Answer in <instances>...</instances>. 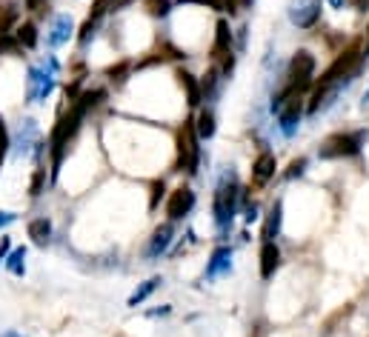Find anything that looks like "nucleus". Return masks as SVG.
Listing matches in <instances>:
<instances>
[{"instance_id": "1", "label": "nucleus", "mask_w": 369, "mask_h": 337, "mask_svg": "<svg viewBox=\"0 0 369 337\" xmlns=\"http://www.w3.org/2000/svg\"><path fill=\"white\" fill-rule=\"evenodd\" d=\"M240 203H243V186L232 168H224L212 194V220L218 226V240H226V234L232 232V220L240 212Z\"/></svg>"}, {"instance_id": "2", "label": "nucleus", "mask_w": 369, "mask_h": 337, "mask_svg": "<svg viewBox=\"0 0 369 337\" xmlns=\"http://www.w3.org/2000/svg\"><path fill=\"white\" fill-rule=\"evenodd\" d=\"M86 106L80 103V100H72V106H69V112L55 123V129H52V135H49V157H52V163H49V172H52V180H58V175H60V166H63V157H66V149H69V143L75 140V135L80 132V126H84V117H86Z\"/></svg>"}, {"instance_id": "3", "label": "nucleus", "mask_w": 369, "mask_h": 337, "mask_svg": "<svg viewBox=\"0 0 369 337\" xmlns=\"http://www.w3.org/2000/svg\"><path fill=\"white\" fill-rule=\"evenodd\" d=\"M60 74V60L55 55H46L40 63L29 66L26 72V100L29 103H46L58 86Z\"/></svg>"}, {"instance_id": "4", "label": "nucleus", "mask_w": 369, "mask_h": 337, "mask_svg": "<svg viewBox=\"0 0 369 337\" xmlns=\"http://www.w3.org/2000/svg\"><path fill=\"white\" fill-rule=\"evenodd\" d=\"M366 138H369L366 129L335 132V135H330V138H326V140L318 146V157H321V160H344V157H355V154H361Z\"/></svg>"}, {"instance_id": "5", "label": "nucleus", "mask_w": 369, "mask_h": 337, "mask_svg": "<svg viewBox=\"0 0 369 337\" xmlns=\"http://www.w3.org/2000/svg\"><path fill=\"white\" fill-rule=\"evenodd\" d=\"M175 168L186 175H198L200 172V138L195 132V123L183 120V126L178 129V157H175Z\"/></svg>"}, {"instance_id": "6", "label": "nucleus", "mask_w": 369, "mask_h": 337, "mask_svg": "<svg viewBox=\"0 0 369 337\" xmlns=\"http://www.w3.org/2000/svg\"><path fill=\"white\" fill-rule=\"evenodd\" d=\"M315 66L318 63H315L312 52H306V49L295 52L290 60V69H286V83H292L301 92H309L315 86Z\"/></svg>"}, {"instance_id": "7", "label": "nucleus", "mask_w": 369, "mask_h": 337, "mask_svg": "<svg viewBox=\"0 0 369 337\" xmlns=\"http://www.w3.org/2000/svg\"><path fill=\"white\" fill-rule=\"evenodd\" d=\"M15 149V154L18 157H26V154H32L34 160H40L44 157V149H46V143L40 140V126H37V120H32V117H26L23 123H20V129H18V138H15V143H12Z\"/></svg>"}, {"instance_id": "8", "label": "nucleus", "mask_w": 369, "mask_h": 337, "mask_svg": "<svg viewBox=\"0 0 369 337\" xmlns=\"http://www.w3.org/2000/svg\"><path fill=\"white\" fill-rule=\"evenodd\" d=\"M304 112H306V95H298L286 103L278 114H275V126L283 138H295L298 129H301V120H304Z\"/></svg>"}, {"instance_id": "9", "label": "nucleus", "mask_w": 369, "mask_h": 337, "mask_svg": "<svg viewBox=\"0 0 369 337\" xmlns=\"http://www.w3.org/2000/svg\"><path fill=\"white\" fill-rule=\"evenodd\" d=\"M117 4H120V0H95L92 9H89V15H86V20H84V26H80V34H77V44H80V46H89V44H92V37L98 34L103 18H106Z\"/></svg>"}, {"instance_id": "10", "label": "nucleus", "mask_w": 369, "mask_h": 337, "mask_svg": "<svg viewBox=\"0 0 369 337\" xmlns=\"http://www.w3.org/2000/svg\"><path fill=\"white\" fill-rule=\"evenodd\" d=\"M172 243H175V223L167 220V223H160V226L152 232V237H149V243H146V251H143L146 260L155 263V260H160L163 255H169Z\"/></svg>"}, {"instance_id": "11", "label": "nucleus", "mask_w": 369, "mask_h": 337, "mask_svg": "<svg viewBox=\"0 0 369 337\" xmlns=\"http://www.w3.org/2000/svg\"><path fill=\"white\" fill-rule=\"evenodd\" d=\"M323 12V0H298L290 6V23L298 29H315Z\"/></svg>"}, {"instance_id": "12", "label": "nucleus", "mask_w": 369, "mask_h": 337, "mask_svg": "<svg viewBox=\"0 0 369 337\" xmlns=\"http://www.w3.org/2000/svg\"><path fill=\"white\" fill-rule=\"evenodd\" d=\"M195 192H192V186H178L172 194H169V200H167V218L172 220V223H178V220H183L192 209H195Z\"/></svg>"}, {"instance_id": "13", "label": "nucleus", "mask_w": 369, "mask_h": 337, "mask_svg": "<svg viewBox=\"0 0 369 337\" xmlns=\"http://www.w3.org/2000/svg\"><path fill=\"white\" fill-rule=\"evenodd\" d=\"M72 34H75V20H72V15L60 12V15H55L52 23H49L46 46H49V49H60L63 44H69V40H72Z\"/></svg>"}, {"instance_id": "14", "label": "nucleus", "mask_w": 369, "mask_h": 337, "mask_svg": "<svg viewBox=\"0 0 369 337\" xmlns=\"http://www.w3.org/2000/svg\"><path fill=\"white\" fill-rule=\"evenodd\" d=\"M280 229H283V200L278 197L266 212V220L261 229V243H275L280 237Z\"/></svg>"}, {"instance_id": "15", "label": "nucleus", "mask_w": 369, "mask_h": 337, "mask_svg": "<svg viewBox=\"0 0 369 337\" xmlns=\"http://www.w3.org/2000/svg\"><path fill=\"white\" fill-rule=\"evenodd\" d=\"M232 272V246H218L212 251V258L207 263V272H203V280H215L221 275Z\"/></svg>"}, {"instance_id": "16", "label": "nucleus", "mask_w": 369, "mask_h": 337, "mask_svg": "<svg viewBox=\"0 0 369 337\" xmlns=\"http://www.w3.org/2000/svg\"><path fill=\"white\" fill-rule=\"evenodd\" d=\"M275 172H278V157L272 152H261L255 157V163H252V183L264 186V183H269L275 178Z\"/></svg>"}, {"instance_id": "17", "label": "nucleus", "mask_w": 369, "mask_h": 337, "mask_svg": "<svg viewBox=\"0 0 369 337\" xmlns=\"http://www.w3.org/2000/svg\"><path fill=\"white\" fill-rule=\"evenodd\" d=\"M221 83H224L221 66H209L207 74L200 77V98H203V103H207V106L221 98Z\"/></svg>"}, {"instance_id": "18", "label": "nucleus", "mask_w": 369, "mask_h": 337, "mask_svg": "<svg viewBox=\"0 0 369 337\" xmlns=\"http://www.w3.org/2000/svg\"><path fill=\"white\" fill-rule=\"evenodd\" d=\"M192 123H195V132H198L200 140H212L215 132H218V120H215V109L212 106L198 109V117Z\"/></svg>"}, {"instance_id": "19", "label": "nucleus", "mask_w": 369, "mask_h": 337, "mask_svg": "<svg viewBox=\"0 0 369 337\" xmlns=\"http://www.w3.org/2000/svg\"><path fill=\"white\" fill-rule=\"evenodd\" d=\"M278 269H280V249H278V243H261V277L272 280Z\"/></svg>"}, {"instance_id": "20", "label": "nucleus", "mask_w": 369, "mask_h": 337, "mask_svg": "<svg viewBox=\"0 0 369 337\" xmlns=\"http://www.w3.org/2000/svg\"><path fill=\"white\" fill-rule=\"evenodd\" d=\"M226 55H232V29H229V20H218L215 44H212V60H224Z\"/></svg>"}, {"instance_id": "21", "label": "nucleus", "mask_w": 369, "mask_h": 337, "mask_svg": "<svg viewBox=\"0 0 369 337\" xmlns=\"http://www.w3.org/2000/svg\"><path fill=\"white\" fill-rule=\"evenodd\" d=\"M26 232H29V237L37 249H46L49 240H52V220L49 218H34V220H29Z\"/></svg>"}, {"instance_id": "22", "label": "nucleus", "mask_w": 369, "mask_h": 337, "mask_svg": "<svg viewBox=\"0 0 369 337\" xmlns=\"http://www.w3.org/2000/svg\"><path fill=\"white\" fill-rule=\"evenodd\" d=\"M178 77H181V86H183V92H186V103H189L192 109H198V106L203 103V98H200V80H198L192 72H186V69H178Z\"/></svg>"}, {"instance_id": "23", "label": "nucleus", "mask_w": 369, "mask_h": 337, "mask_svg": "<svg viewBox=\"0 0 369 337\" xmlns=\"http://www.w3.org/2000/svg\"><path fill=\"white\" fill-rule=\"evenodd\" d=\"M163 283V277H149V280H143L132 294H129V300H127V306H132V309H138L143 300H149L152 294H155V289Z\"/></svg>"}, {"instance_id": "24", "label": "nucleus", "mask_w": 369, "mask_h": 337, "mask_svg": "<svg viewBox=\"0 0 369 337\" xmlns=\"http://www.w3.org/2000/svg\"><path fill=\"white\" fill-rule=\"evenodd\" d=\"M15 40H18L20 49H34V46H37V26H34L32 20L20 23V26L15 29Z\"/></svg>"}, {"instance_id": "25", "label": "nucleus", "mask_w": 369, "mask_h": 337, "mask_svg": "<svg viewBox=\"0 0 369 337\" xmlns=\"http://www.w3.org/2000/svg\"><path fill=\"white\" fill-rule=\"evenodd\" d=\"M4 269L12 272L15 277H23V275H26V246H18L15 251H9V258L4 260Z\"/></svg>"}, {"instance_id": "26", "label": "nucleus", "mask_w": 369, "mask_h": 337, "mask_svg": "<svg viewBox=\"0 0 369 337\" xmlns=\"http://www.w3.org/2000/svg\"><path fill=\"white\" fill-rule=\"evenodd\" d=\"M44 192H46V166H37L34 175H32V183H29V194L40 197Z\"/></svg>"}, {"instance_id": "27", "label": "nucleus", "mask_w": 369, "mask_h": 337, "mask_svg": "<svg viewBox=\"0 0 369 337\" xmlns=\"http://www.w3.org/2000/svg\"><path fill=\"white\" fill-rule=\"evenodd\" d=\"M143 6L149 9L152 18H167L172 12V0H143Z\"/></svg>"}, {"instance_id": "28", "label": "nucleus", "mask_w": 369, "mask_h": 337, "mask_svg": "<svg viewBox=\"0 0 369 337\" xmlns=\"http://www.w3.org/2000/svg\"><path fill=\"white\" fill-rule=\"evenodd\" d=\"M306 166H309V160L306 157H295L292 163H290V168H286V180H295V178H301L304 172H306Z\"/></svg>"}, {"instance_id": "29", "label": "nucleus", "mask_w": 369, "mask_h": 337, "mask_svg": "<svg viewBox=\"0 0 369 337\" xmlns=\"http://www.w3.org/2000/svg\"><path fill=\"white\" fill-rule=\"evenodd\" d=\"M9 52L20 55L23 49L18 46V40H15V34H0V55H9Z\"/></svg>"}, {"instance_id": "30", "label": "nucleus", "mask_w": 369, "mask_h": 337, "mask_svg": "<svg viewBox=\"0 0 369 337\" xmlns=\"http://www.w3.org/2000/svg\"><path fill=\"white\" fill-rule=\"evenodd\" d=\"M258 212H261V209H258V203H255V200H246V197H243V223H255V220L261 218Z\"/></svg>"}, {"instance_id": "31", "label": "nucleus", "mask_w": 369, "mask_h": 337, "mask_svg": "<svg viewBox=\"0 0 369 337\" xmlns=\"http://www.w3.org/2000/svg\"><path fill=\"white\" fill-rule=\"evenodd\" d=\"M127 72H129V63L123 60V63H117V66L109 69V80L112 83H123V80H127Z\"/></svg>"}, {"instance_id": "32", "label": "nucleus", "mask_w": 369, "mask_h": 337, "mask_svg": "<svg viewBox=\"0 0 369 337\" xmlns=\"http://www.w3.org/2000/svg\"><path fill=\"white\" fill-rule=\"evenodd\" d=\"M163 192H167V186H163V180H155V186H152V200H149V209H152V212L157 209V203L163 200Z\"/></svg>"}, {"instance_id": "33", "label": "nucleus", "mask_w": 369, "mask_h": 337, "mask_svg": "<svg viewBox=\"0 0 369 337\" xmlns=\"http://www.w3.org/2000/svg\"><path fill=\"white\" fill-rule=\"evenodd\" d=\"M12 149V140H9V129H6V120L0 114V152H9Z\"/></svg>"}, {"instance_id": "34", "label": "nucleus", "mask_w": 369, "mask_h": 337, "mask_svg": "<svg viewBox=\"0 0 369 337\" xmlns=\"http://www.w3.org/2000/svg\"><path fill=\"white\" fill-rule=\"evenodd\" d=\"M218 9L226 12V15H235L240 9V0H218Z\"/></svg>"}, {"instance_id": "35", "label": "nucleus", "mask_w": 369, "mask_h": 337, "mask_svg": "<svg viewBox=\"0 0 369 337\" xmlns=\"http://www.w3.org/2000/svg\"><path fill=\"white\" fill-rule=\"evenodd\" d=\"M9 249H12V240L9 237H0V266H4V260L9 258Z\"/></svg>"}, {"instance_id": "36", "label": "nucleus", "mask_w": 369, "mask_h": 337, "mask_svg": "<svg viewBox=\"0 0 369 337\" xmlns=\"http://www.w3.org/2000/svg\"><path fill=\"white\" fill-rule=\"evenodd\" d=\"M18 220V215H12V212H0V229H6V226H12Z\"/></svg>"}, {"instance_id": "37", "label": "nucleus", "mask_w": 369, "mask_h": 337, "mask_svg": "<svg viewBox=\"0 0 369 337\" xmlns=\"http://www.w3.org/2000/svg\"><path fill=\"white\" fill-rule=\"evenodd\" d=\"M40 6H44V0H26V12H37Z\"/></svg>"}, {"instance_id": "38", "label": "nucleus", "mask_w": 369, "mask_h": 337, "mask_svg": "<svg viewBox=\"0 0 369 337\" xmlns=\"http://www.w3.org/2000/svg\"><path fill=\"white\" fill-rule=\"evenodd\" d=\"M361 55H363V60H369V23H366V44H363Z\"/></svg>"}, {"instance_id": "39", "label": "nucleus", "mask_w": 369, "mask_h": 337, "mask_svg": "<svg viewBox=\"0 0 369 337\" xmlns=\"http://www.w3.org/2000/svg\"><path fill=\"white\" fill-rule=\"evenodd\" d=\"M163 315H169V306H163V309H155V312H149V317H163Z\"/></svg>"}, {"instance_id": "40", "label": "nucleus", "mask_w": 369, "mask_h": 337, "mask_svg": "<svg viewBox=\"0 0 369 337\" xmlns=\"http://www.w3.org/2000/svg\"><path fill=\"white\" fill-rule=\"evenodd\" d=\"M330 4H332V6H338V9H344V4H347V0H330Z\"/></svg>"}, {"instance_id": "41", "label": "nucleus", "mask_w": 369, "mask_h": 337, "mask_svg": "<svg viewBox=\"0 0 369 337\" xmlns=\"http://www.w3.org/2000/svg\"><path fill=\"white\" fill-rule=\"evenodd\" d=\"M0 337H23L20 331H6V334H0Z\"/></svg>"}, {"instance_id": "42", "label": "nucleus", "mask_w": 369, "mask_h": 337, "mask_svg": "<svg viewBox=\"0 0 369 337\" xmlns=\"http://www.w3.org/2000/svg\"><path fill=\"white\" fill-rule=\"evenodd\" d=\"M255 0H240V9H246V6H252Z\"/></svg>"}, {"instance_id": "43", "label": "nucleus", "mask_w": 369, "mask_h": 337, "mask_svg": "<svg viewBox=\"0 0 369 337\" xmlns=\"http://www.w3.org/2000/svg\"><path fill=\"white\" fill-rule=\"evenodd\" d=\"M4 157H6V152H0V168H4Z\"/></svg>"}, {"instance_id": "44", "label": "nucleus", "mask_w": 369, "mask_h": 337, "mask_svg": "<svg viewBox=\"0 0 369 337\" xmlns=\"http://www.w3.org/2000/svg\"><path fill=\"white\" fill-rule=\"evenodd\" d=\"M363 103H369V86H366V95H363Z\"/></svg>"}]
</instances>
